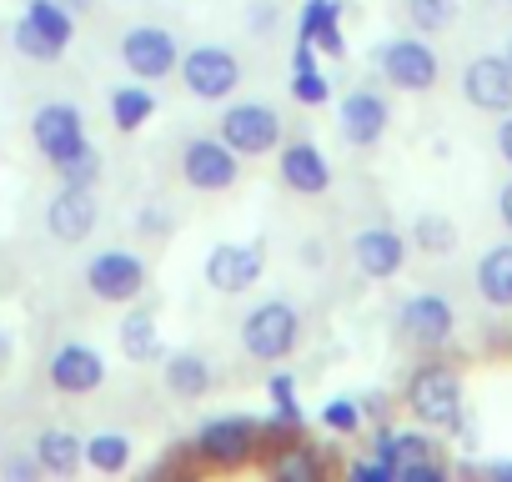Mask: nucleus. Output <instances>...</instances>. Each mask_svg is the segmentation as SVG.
Segmentation results:
<instances>
[{
    "instance_id": "de8ad7c7",
    "label": "nucleus",
    "mask_w": 512,
    "mask_h": 482,
    "mask_svg": "<svg viewBox=\"0 0 512 482\" xmlns=\"http://www.w3.org/2000/svg\"><path fill=\"white\" fill-rule=\"evenodd\" d=\"M502 56H507V66H512V36H507V46H502Z\"/></svg>"
},
{
    "instance_id": "bb28decb",
    "label": "nucleus",
    "mask_w": 512,
    "mask_h": 482,
    "mask_svg": "<svg viewBox=\"0 0 512 482\" xmlns=\"http://www.w3.org/2000/svg\"><path fill=\"white\" fill-rule=\"evenodd\" d=\"M131 462H136V437H131V432L101 427V432L86 437V467H91V472L121 477V472H131Z\"/></svg>"
},
{
    "instance_id": "5701e85b",
    "label": "nucleus",
    "mask_w": 512,
    "mask_h": 482,
    "mask_svg": "<svg viewBox=\"0 0 512 482\" xmlns=\"http://www.w3.org/2000/svg\"><path fill=\"white\" fill-rule=\"evenodd\" d=\"M31 457L41 462L46 477H76L86 467V437L71 427H41L31 437Z\"/></svg>"
},
{
    "instance_id": "a18cd8bd",
    "label": "nucleus",
    "mask_w": 512,
    "mask_h": 482,
    "mask_svg": "<svg viewBox=\"0 0 512 482\" xmlns=\"http://www.w3.org/2000/svg\"><path fill=\"white\" fill-rule=\"evenodd\" d=\"M61 6H66L71 16H96V6H101V0H61Z\"/></svg>"
},
{
    "instance_id": "2eb2a0df",
    "label": "nucleus",
    "mask_w": 512,
    "mask_h": 482,
    "mask_svg": "<svg viewBox=\"0 0 512 482\" xmlns=\"http://www.w3.org/2000/svg\"><path fill=\"white\" fill-rule=\"evenodd\" d=\"M91 136H86V111L76 106V101H41L36 111H31V146L56 166V161H66L76 146H86Z\"/></svg>"
},
{
    "instance_id": "b1692460",
    "label": "nucleus",
    "mask_w": 512,
    "mask_h": 482,
    "mask_svg": "<svg viewBox=\"0 0 512 482\" xmlns=\"http://www.w3.org/2000/svg\"><path fill=\"white\" fill-rule=\"evenodd\" d=\"M256 467H262L272 482H327V472H332V462H327L307 437H297V442H287V447L267 452Z\"/></svg>"
},
{
    "instance_id": "f257e3e1",
    "label": "nucleus",
    "mask_w": 512,
    "mask_h": 482,
    "mask_svg": "<svg viewBox=\"0 0 512 482\" xmlns=\"http://www.w3.org/2000/svg\"><path fill=\"white\" fill-rule=\"evenodd\" d=\"M402 407L417 427L432 432H467V392H462V372L452 362H442V352H427L407 382H402Z\"/></svg>"
},
{
    "instance_id": "4468645a",
    "label": "nucleus",
    "mask_w": 512,
    "mask_h": 482,
    "mask_svg": "<svg viewBox=\"0 0 512 482\" xmlns=\"http://www.w3.org/2000/svg\"><path fill=\"white\" fill-rule=\"evenodd\" d=\"M46 387L56 397H91V392L106 387V357L91 342H76L71 337V342L51 347V357H46Z\"/></svg>"
},
{
    "instance_id": "79ce46f5",
    "label": "nucleus",
    "mask_w": 512,
    "mask_h": 482,
    "mask_svg": "<svg viewBox=\"0 0 512 482\" xmlns=\"http://www.w3.org/2000/svg\"><path fill=\"white\" fill-rule=\"evenodd\" d=\"M492 141H497V156H502V161L512 166V111H502V121H497Z\"/></svg>"
},
{
    "instance_id": "f03ea898",
    "label": "nucleus",
    "mask_w": 512,
    "mask_h": 482,
    "mask_svg": "<svg viewBox=\"0 0 512 482\" xmlns=\"http://www.w3.org/2000/svg\"><path fill=\"white\" fill-rule=\"evenodd\" d=\"M191 457L201 472H241V467H256L262 457V417L251 412H221V417H206L191 437H186Z\"/></svg>"
},
{
    "instance_id": "4c0bfd02",
    "label": "nucleus",
    "mask_w": 512,
    "mask_h": 482,
    "mask_svg": "<svg viewBox=\"0 0 512 482\" xmlns=\"http://www.w3.org/2000/svg\"><path fill=\"white\" fill-rule=\"evenodd\" d=\"M171 226H176V216H166L156 201H151V206H141V216H136V231H141L146 241H166V236H171Z\"/></svg>"
},
{
    "instance_id": "7ed1b4c3",
    "label": "nucleus",
    "mask_w": 512,
    "mask_h": 482,
    "mask_svg": "<svg viewBox=\"0 0 512 482\" xmlns=\"http://www.w3.org/2000/svg\"><path fill=\"white\" fill-rule=\"evenodd\" d=\"M302 332H307L302 307L292 297H267L241 317V352L251 362H262V367H282V362L297 357Z\"/></svg>"
},
{
    "instance_id": "37998d69",
    "label": "nucleus",
    "mask_w": 512,
    "mask_h": 482,
    "mask_svg": "<svg viewBox=\"0 0 512 482\" xmlns=\"http://www.w3.org/2000/svg\"><path fill=\"white\" fill-rule=\"evenodd\" d=\"M497 221H502V226L512 231V176H507V181L497 186Z\"/></svg>"
},
{
    "instance_id": "412c9836",
    "label": "nucleus",
    "mask_w": 512,
    "mask_h": 482,
    "mask_svg": "<svg viewBox=\"0 0 512 482\" xmlns=\"http://www.w3.org/2000/svg\"><path fill=\"white\" fill-rule=\"evenodd\" d=\"M297 41H312V46H317V56L342 61V56H347V36H342V0H302Z\"/></svg>"
},
{
    "instance_id": "f8f14e48",
    "label": "nucleus",
    "mask_w": 512,
    "mask_h": 482,
    "mask_svg": "<svg viewBox=\"0 0 512 482\" xmlns=\"http://www.w3.org/2000/svg\"><path fill=\"white\" fill-rule=\"evenodd\" d=\"M337 131H342V141L352 146V151H372V146H382V136L392 131V101H387V91L382 86H352V91H342V101H337Z\"/></svg>"
},
{
    "instance_id": "8fccbe9b",
    "label": "nucleus",
    "mask_w": 512,
    "mask_h": 482,
    "mask_svg": "<svg viewBox=\"0 0 512 482\" xmlns=\"http://www.w3.org/2000/svg\"><path fill=\"white\" fill-rule=\"evenodd\" d=\"M502 6H512V0H502Z\"/></svg>"
},
{
    "instance_id": "c9c22d12",
    "label": "nucleus",
    "mask_w": 512,
    "mask_h": 482,
    "mask_svg": "<svg viewBox=\"0 0 512 482\" xmlns=\"http://www.w3.org/2000/svg\"><path fill=\"white\" fill-rule=\"evenodd\" d=\"M447 477H452L447 457H422V462H402L397 467V482H447Z\"/></svg>"
},
{
    "instance_id": "0eeeda50",
    "label": "nucleus",
    "mask_w": 512,
    "mask_h": 482,
    "mask_svg": "<svg viewBox=\"0 0 512 482\" xmlns=\"http://www.w3.org/2000/svg\"><path fill=\"white\" fill-rule=\"evenodd\" d=\"M372 66H377V76H382L392 91H402V96H427V91H437V81H442V56H437L417 31L382 41V46L372 51Z\"/></svg>"
},
{
    "instance_id": "39448f33",
    "label": "nucleus",
    "mask_w": 512,
    "mask_h": 482,
    "mask_svg": "<svg viewBox=\"0 0 512 482\" xmlns=\"http://www.w3.org/2000/svg\"><path fill=\"white\" fill-rule=\"evenodd\" d=\"M176 76H181V91L191 101H231L246 81V61L231 51V46H216V41H201L191 51H181L176 61Z\"/></svg>"
},
{
    "instance_id": "9b49d317",
    "label": "nucleus",
    "mask_w": 512,
    "mask_h": 482,
    "mask_svg": "<svg viewBox=\"0 0 512 482\" xmlns=\"http://www.w3.org/2000/svg\"><path fill=\"white\" fill-rule=\"evenodd\" d=\"M397 337L412 347V352H447L452 347V337H457V307H452V297H442V292H412V297H402V307H397Z\"/></svg>"
},
{
    "instance_id": "7c9ffc66",
    "label": "nucleus",
    "mask_w": 512,
    "mask_h": 482,
    "mask_svg": "<svg viewBox=\"0 0 512 482\" xmlns=\"http://www.w3.org/2000/svg\"><path fill=\"white\" fill-rule=\"evenodd\" d=\"M267 402H272V417H277V422L307 432V412H302V402H297V377H292L287 367H277V372L267 377Z\"/></svg>"
},
{
    "instance_id": "a211bd4d",
    "label": "nucleus",
    "mask_w": 512,
    "mask_h": 482,
    "mask_svg": "<svg viewBox=\"0 0 512 482\" xmlns=\"http://www.w3.org/2000/svg\"><path fill=\"white\" fill-rule=\"evenodd\" d=\"M462 101L472 106V111H482V116H502V111H512V66H507V56L502 51H482V56H472L467 66H462Z\"/></svg>"
},
{
    "instance_id": "ea45409f",
    "label": "nucleus",
    "mask_w": 512,
    "mask_h": 482,
    "mask_svg": "<svg viewBox=\"0 0 512 482\" xmlns=\"http://www.w3.org/2000/svg\"><path fill=\"white\" fill-rule=\"evenodd\" d=\"M347 477H357V482H397V467L382 462V457H357L347 467Z\"/></svg>"
},
{
    "instance_id": "9d476101",
    "label": "nucleus",
    "mask_w": 512,
    "mask_h": 482,
    "mask_svg": "<svg viewBox=\"0 0 512 482\" xmlns=\"http://www.w3.org/2000/svg\"><path fill=\"white\" fill-rule=\"evenodd\" d=\"M201 277L216 297H246L256 282L267 277V236L251 241H216L201 262Z\"/></svg>"
},
{
    "instance_id": "dca6fc26",
    "label": "nucleus",
    "mask_w": 512,
    "mask_h": 482,
    "mask_svg": "<svg viewBox=\"0 0 512 482\" xmlns=\"http://www.w3.org/2000/svg\"><path fill=\"white\" fill-rule=\"evenodd\" d=\"M277 181H282L292 196L317 201V196L332 191V161H327V151H322L312 136H292V141L277 146Z\"/></svg>"
},
{
    "instance_id": "c85d7f7f",
    "label": "nucleus",
    "mask_w": 512,
    "mask_h": 482,
    "mask_svg": "<svg viewBox=\"0 0 512 482\" xmlns=\"http://www.w3.org/2000/svg\"><path fill=\"white\" fill-rule=\"evenodd\" d=\"M11 51H16L21 61H36V66H56V61H61V56L71 51V46L51 41V36H46V31L36 26V21H26V16H21V21L11 26Z\"/></svg>"
},
{
    "instance_id": "a878e982",
    "label": "nucleus",
    "mask_w": 512,
    "mask_h": 482,
    "mask_svg": "<svg viewBox=\"0 0 512 482\" xmlns=\"http://www.w3.org/2000/svg\"><path fill=\"white\" fill-rule=\"evenodd\" d=\"M106 111H111V126L121 136H136L151 116H156V91L146 81H121L111 96H106Z\"/></svg>"
},
{
    "instance_id": "20e7f679",
    "label": "nucleus",
    "mask_w": 512,
    "mask_h": 482,
    "mask_svg": "<svg viewBox=\"0 0 512 482\" xmlns=\"http://www.w3.org/2000/svg\"><path fill=\"white\" fill-rule=\"evenodd\" d=\"M216 136L241 161H256V156H277V146L287 141V121L272 101H221Z\"/></svg>"
},
{
    "instance_id": "f3484780",
    "label": "nucleus",
    "mask_w": 512,
    "mask_h": 482,
    "mask_svg": "<svg viewBox=\"0 0 512 482\" xmlns=\"http://www.w3.org/2000/svg\"><path fill=\"white\" fill-rule=\"evenodd\" d=\"M96 226H101L96 186H61L46 201V231H51V241H61V247H81V241L96 236Z\"/></svg>"
},
{
    "instance_id": "c03bdc74",
    "label": "nucleus",
    "mask_w": 512,
    "mask_h": 482,
    "mask_svg": "<svg viewBox=\"0 0 512 482\" xmlns=\"http://www.w3.org/2000/svg\"><path fill=\"white\" fill-rule=\"evenodd\" d=\"M362 417H387V397H382V392H372V397L362 402Z\"/></svg>"
},
{
    "instance_id": "e433bc0d",
    "label": "nucleus",
    "mask_w": 512,
    "mask_h": 482,
    "mask_svg": "<svg viewBox=\"0 0 512 482\" xmlns=\"http://www.w3.org/2000/svg\"><path fill=\"white\" fill-rule=\"evenodd\" d=\"M0 477L6 482H41V462L31 452H0Z\"/></svg>"
},
{
    "instance_id": "423d86ee",
    "label": "nucleus",
    "mask_w": 512,
    "mask_h": 482,
    "mask_svg": "<svg viewBox=\"0 0 512 482\" xmlns=\"http://www.w3.org/2000/svg\"><path fill=\"white\" fill-rule=\"evenodd\" d=\"M81 287L101 307H131L151 292V267L131 247H106L81 267Z\"/></svg>"
},
{
    "instance_id": "a19ab883",
    "label": "nucleus",
    "mask_w": 512,
    "mask_h": 482,
    "mask_svg": "<svg viewBox=\"0 0 512 482\" xmlns=\"http://www.w3.org/2000/svg\"><path fill=\"white\" fill-rule=\"evenodd\" d=\"M302 267H312V272L327 267V241H322V236H307V241H302Z\"/></svg>"
},
{
    "instance_id": "6e6552de",
    "label": "nucleus",
    "mask_w": 512,
    "mask_h": 482,
    "mask_svg": "<svg viewBox=\"0 0 512 482\" xmlns=\"http://www.w3.org/2000/svg\"><path fill=\"white\" fill-rule=\"evenodd\" d=\"M176 176L196 196H226L241 181V156L221 136H186L176 146Z\"/></svg>"
},
{
    "instance_id": "1a4fd4ad",
    "label": "nucleus",
    "mask_w": 512,
    "mask_h": 482,
    "mask_svg": "<svg viewBox=\"0 0 512 482\" xmlns=\"http://www.w3.org/2000/svg\"><path fill=\"white\" fill-rule=\"evenodd\" d=\"M116 56H121V66L136 76V81H171L176 76V61H181V36L171 31V26H161V21H136V26H126L121 31V41H116Z\"/></svg>"
},
{
    "instance_id": "4be33fe9",
    "label": "nucleus",
    "mask_w": 512,
    "mask_h": 482,
    "mask_svg": "<svg viewBox=\"0 0 512 482\" xmlns=\"http://www.w3.org/2000/svg\"><path fill=\"white\" fill-rule=\"evenodd\" d=\"M472 292L482 307L492 312H512V241H497L487 247L472 267Z\"/></svg>"
},
{
    "instance_id": "6ab92c4d",
    "label": "nucleus",
    "mask_w": 512,
    "mask_h": 482,
    "mask_svg": "<svg viewBox=\"0 0 512 482\" xmlns=\"http://www.w3.org/2000/svg\"><path fill=\"white\" fill-rule=\"evenodd\" d=\"M116 342H121V357L131 367H161L166 342H161V327H156V307H146V297L131 302V307H121Z\"/></svg>"
},
{
    "instance_id": "473e14b6",
    "label": "nucleus",
    "mask_w": 512,
    "mask_h": 482,
    "mask_svg": "<svg viewBox=\"0 0 512 482\" xmlns=\"http://www.w3.org/2000/svg\"><path fill=\"white\" fill-rule=\"evenodd\" d=\"M26 21H36L51 41H61V46H71L76 41V16L61 6V0H26V11H21Z\"/></svg>"
},
{
    "instance_id": "f704fd0d",
    "label": "nucleus",
    "mask_w": 512,
    "mask_h": 482,
    "mask_svg": "<svg viewBox=\"0 0 512 482\" xmlns=\"http://www.w3.org/2000/svg\"><path fill=\"white\" fill-rule=\"evenodd\" d=\"M322 427L337 432V437H362V427H367L362 402H357V397H332V402H322Z\"/></svg>"
},
{
    "instance_id": "09e8293b",
    "label": "nucleus",
    "mask_w": 512,
    "mask_h": 482,
    "mask_svg": "<svg viewBox=\"0 0 512 482\" xmlns=\"http://www.w3.org/2000/svg\"><path fill=\"white\" fill-rule=\"evenodd\" d=\"M0 452H6V437H0Z\"/></svg>"
},
{
    "instance_id": "49530a36",
    "label": "nucleus",
    "mask_w": 512,
    "mask_h": 482,
    "mask_svg": "<svg viewBox=\"0 0 512 482\" xmlns=\"http://www.w3.org/2000/svg\"><path fill=\"white\" fill-rule=\"evenodd\" d=\"M482 477H497V482H512V462H487Z\"/></svg>"
},
{
    "instance_id": "58836bf2",
    "label": "nucleus",
    "mask_w": 512,
    "mask_h": 482,
    "mask_svg": "<svg viewBox=\"0 0 512 482\" xmlns=\"http://www.w3.org/2000/svg\"><path fill=\"white\" fill-rule=\"evenodd\" d=\"M246 26L256 36H272L282 26V6H272V0H251V6H246Z\"/></svg>"
},
{
    "instance_id": "393cba45",
    "label": "nucleus",
    "mask_w": 512,
    "mask_h": 482,
    "mask_svg": "<svg viewBox=\"0 0 512 482\" xmlns=\"http://www.w3.org/2000/svg\"><path fill=\"white\" fill-rule=\"evenodd\" d=\"M292 101L307 106V111H317V106L332 101V76L322 71L312 41H297V46H292Z\"/></svg>"
},
{
    "instance_id": "72a5a7b5",
    "label": "nucleus",
    "mask_w": 512,
    "mask_h": 482,
    "mask_svg": "<svg viewBox=\"0 0 512 482\" xmlns=\"http://www.w3.org/2000/svg\"><path fill=\"white\" fill-rule=\"evenodd\" d=\"M422 457H447L432 427H392V462H422Z\"/></svg>"
},
{
    "instance_id": "aec40b11",
    "label": "nucleus",
    "mask_w": 512,
    "mask_h": 482,
    "mask_svg": "<svg viewBox=\"0 0 512 482\" xmlns=\"http://www.w3.org/2000/svg\"><path fill=\"white\" fill-rule=\"evenodd\" d=\"M161 387L176 402H206L216 392V362L206 352H166L161 357Z\"/></svg>"
},
{
    "instance_id": "cd10ccee",
    "label": "nucleus",
    "mask_w": 512,
    "mask_h": 482,
    "mask_svg": "<svg viewBox=\"0 0 512 482\" xmlns=\"http://www.w3.org/2000/svg\"><path fill=\"white\" fill-rule=\"evenodd\" d=\"M407 241H412V252H422V257L442 262V257H452V252H457L462 231H457V221H452V216H442V211H417V216H412V226H407Z\"/></svg>"
},
{
    "instance_id": "c756f323",
    "label": "nucleus",
    "mask_w": 512,
    "mask_h": 482,
    "mask_svg": "<svg viewBox=\"0 0 512 482\" xmlns=\"http://www.w3.org/2000/svg\"><path fill=\"white\" fill-rule=\"evenodd\" d=\"M402 11H407V26L417 36H442V31L457 26L462 0H402Z\"/></svg>"
},
{
    "instance_id": "ddd939ff",
    "label": "nucleus",
    "mask_w": 512,
    "mask_h": 482,
    "mask_svg": "<svg viewBox=\"0 0 512 482\" xmlns=\"http://www.w3.org/2000/svg\"><path fill=\"white\" fill-rule=\"evenodd\" d=\"M347 252H352L357 277H367V282H392V277H402V267H407V257H412V241H407V231H397V226H387V221H372V226H357V231H352Z\"/></svg>"
},
{
    "instance_id": "2f4dec72",
    "label": "nucleus",
    "mask_w": 512,
    "mask_h": 482,
    "mask_svg": "<svg viewBox=\"0 0 512 482\" xmlns=\"http://www.w3.org/2000/svg\"><path fill=\"white\" fill-rule=\"evenodd\" d=\"M51 171H56V181H61V186H101V171H106V161H101V151L86 141V146H76L66 161H56Z\"/></svg>"
}]
</instances>
